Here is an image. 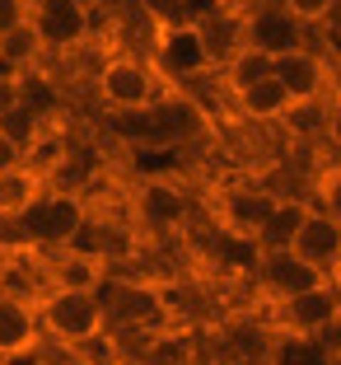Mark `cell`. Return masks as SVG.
<instances>
[{
    "mask_svg": "<svg viewBox=\"0 0 341 365\" xmlns=\"http://www.w3.org/2000/svg\"><path fill=\"white\" fill-rule=\"evenodd\" d=\"M33 304H38V323H43V337L65 351H80V346H94L107 337V314L98 290L85 286H43L33 290Z\"/></svg>",
    "mask_w": 341,
    "mask_h": 365,
    "instance_id": "6da1fadb",
    "label": "cell"
},
{
    "mask_svg": "<svg viewBox=\"0 0 341 365\" xmlns=\"http://www.w3.org/2000/svg\"><path fill=\"white\" fill-rule=\"evenodd\" d=\"M89 197L80 187H47L38 202L23 211V230H28L33 253H65L89 225Z\"/></svg>",
    "mask_w": 341,
    "mask_h": 365,
    "instance_id": "7a4b0ae2",
    "label": "cell"
},
{
    "mask_svg": "<svg viewBox=\"0 0 341 365\" xmlns=\"http://www.w3.org/2000/svg\"><path fill=\"white\" fill-rule=\"evenodd\" d=\"M94 94L107 113H140L164 94L154 61H145L140 52H107L94 66Z\"/></svg>",
    "mask_w": 341,
    "mask_h": 365,
    "instance_id": "3957f363",
    "label": "cell"
},
{
    "mask_svg": "<svg viewBox=\"0 0 341 365\" xmlns=\"http://www.w3.org/2000/svg\"><path fill=\"white\" fill-rule=\"evenodd\" d=\"M192 197L178 178L169 173H149L136 182V197H131V220H136L140 235L154 239H178L182 230L192 225Z\"/></svg>",
    "mask_w": 341,
    "mask_h": 365,
    "instance_id": "277c9868",
    "label": "cell"
},
{
    "mask_svg": "<svg viewBox=\"0 0 341 365\" xmlns=\"http://www.w3.org/2000/svg\"><path fill=\"white\" fill-rule=\"evenodd\" d=\"M271 328L280 337H290V342H318V337L341 328V295L327 281V286H313L304 295H295V300L271 304Z\"/></svg>",
    "mask_w": 341,
    "mask_h": 365,
    "instance_id": "5b68a950",
    "label": "cell"
},
{
    "mask_svg": "<svg viewBox=\"0 0 341 365\" xmlns=\"http://www.w3.org/2000/svg\"><path fill=\"white\" fill-rule=\"evenodd\" d=\"M98 300H103V314H107V333L112 328H159L169 319V304H164V290L145 286V281H131V277H117L107 272V281L98 286Z\"/></svg>",
    "mask_w": 341,
    "mask_h": 365,
    "instance_id": "8992f818",
    "label": "cell"
},
{
    "mask_svg": "<svg viewBox=\"0 0 341 365\" xmlns=\"http://www.w3.org/2000/svg\"><path fill=\"white\" fill-rule=\"evenodd\" d=\"M28 29L38 33L47 56L75 52L94 33V10L89 0H28Z\"/></svg>",
    "mask_w": 341,
    "mask_h": 365,
    "instance_id": "52a82bcc",
    "label": "cell"
},
{
    "mask_svg": "<svg viewBox=\"0 0 341 365\" xmlns=\"http://www.w3.org/2000/svg\"><path fill=\"white\" fill-rule=\"evenodd\" d=\"M238 19H243V43L257 47L262 56H271V61L309 47V24H299L280 0H257Z\"/></svg>",
    "mask_w": 341,
    "mask_h": 365,
    "instance_id": "ba28073f",
    "label": "cell"
},
{
    "mask_svg": "<svg viewBox=\"0 0 341 365\" xmlns=\"http://www.w3.org/2000/svg\"><path fill=\"white\" fill-rule=\"evenodd\" d=\"M154 71L178 80V85H196V80L215 76V56H211V47H206L196 19L178 24V29H169V33H154Z\"/></svg>",
    "mask_w": 341,
    "mask_h": 365,
    "instance_id": "9c48e42d",
    "label": "cell"
},
{
    "mask_svg": "<svg viewBox=\"0 0 341 365\" xmlns=\"http://www.w3.org/2000/svg\"><path fill=\"white\" fill-rule=\"evenodd\" d=\"M38 346H43V323H38L33 295L14 286H0V365L33 361Z\"/></svg>",
    "mask_w": 341,
    "mask_h": 365,
    "instance_id": "30bf717a",
    "label": "cell"
},
{
    "mask_svg": "<svg viewBox=\"0 0 341 365\" xmlns=\"http://www.w3.org/2000/svg\"><path fill=\"white\" fill-rule=\"evenodd\" d=\"M271 76L285 85V94L295 98V103H322V98L341 85L337 66H332L313 43L299 47V52H290V56H276V61H271Z\"/></svg>",
    "mask_w": 341,
    "mask_h": 365,
    "instance_id": "8fae6325",
    "label": "cell"
},
{
    "mask_svg": "<svg viewBox=\"0 0 341 365\" xmlns=\"http://www.w3.org/2000/svg\"><path fill=\"white\" fill-rule=\"evenodd\" d=\"M149 122H154V136H159V150H182V145H196V140L211 131L206 108L192 94H159L149 103Z\"/></svg>",
    "mask_w": 341,
    "mask_h": 365,
    "instance_id": "7c38bea8",
    "label": "cell"
},
{
    "mask_svg": "<svg viewBox=\"0 0 341 365\" xmlns=\"http://www.w3.org/2000/svg\"><path fill=\"white\" fill-rule=\"evenodd\" d=\"M271 202H276V192L257 187V182H224L220 192H215V220H220L224 235L253 244V235H257V225L267 220Z\"/></svg>",
    "mask_w": 341,
    "mask_h": 365,
    "instance_id": "4fadbf2b",
    "label": "cell"
},
{
    "mask_svg": "<svg viewBox=\"0 0 341 365\" xmlns=\"http://www.w3.org/2000/svg\"><path fill=\"white\" fill-rule=\"evenodd\" d=\"M313 286H327V277L313 272L309 262H299L290 248L285 253H262V258H257V290H262L271 304L295 300V295H304V290H313Z\"/></svg>",
    "mask_w": 341,
    "mask_h": 365,
    "instance_id": "5bb4252c",
    "label": "cell"
},
{
    "mask_svg": "<svg viewBox=\"0 0 341 365\" xmlns=\"http://www.w3.org/2000/svg\"><path fill=\"white\" fill-rule=\"evenodd\" d=\"M290 253H295L299 262H309L313 272L332 277V272L341 267V225L332 220V215H322L318 206L309 202V215H304V225H299V235H295V244H290Z\"/></svg>",
    "mask_w": 341,
    "mask_h": 365,
    "instance_id": "9a60e30c",
    "label": "cell"
},
{
    "mask_svg": "<svg viewBox=\"0 0 341 365\" xmlns=\"http://www.w3.org/2000/svg\"><path fill=\"white\" fill-rule=\"evenodd\" d=\"M304 215H309V197L276 192L267 220H262V225H257V235H253V258H262V253H285V248L295 244L299 225H304Z\"/></svg>",
    "mask_w": 341,
    "mask_h": 365,
    "instance_id": "2e32d148",
    "label": "cell"
},
{
    "mask_svg": "<svg viewBox=\"0 0 341 365\" xmlns=\"http://www.w3.org/2000/svg\"><path fill=\"white\" fill-rule=\"evenodd\" d=\"M47 187H52V178H47V169H38L33 160L23 164V169L0 173V215H23Z\"/></svg>",
    "mask_w": 341,
    "mask_h": 365,
    "instance_id": "e0dca14e",
    "label": "cell"
},
{
    "mask_svg": "<svg viewBox=\"0 0 341 365\" xmlns=\"http://www.w3.org/2000/svg\"><path fill=\"white\" fill-rule=\"evenodd\" d=\"M238 103V113H243L248 122H285L290 118V108H295V98L285 94V85H280L276 76H267V80H257L253 89H243V94L234 98Z\"/></svg>",
    "mask_w": 341,
    "mask_h": 365,
    "instance_id": "ac0fdd59",
    "label": "cell"
},
{
    "mask_svg": "<svg viewBox=\"0 0 341 365\" xmlns=\"http://www.w3.org/2000/svg\"><path fill=\"white\" fill-rule=\"evenodd\" d=\"M215 76H220V85L229 89V98H238L243 89H253L257 80H267V76H271V56H262L257 47L238 43L234 52H229L220 66H215Z\"/></svg>",
    "mask_w": 341,
    "mask_h": 365,
    "instance_id": "d6986e66",
    "label": "cell"
},
{
    "mask_svg": "<svg viewBox=\"0 0 341 365\" xmlns=\"http://www.w3.org/2000/svg\"><path fill=\"white\" fill-rule=\"evenodd\" d=\"M206 10H220V5H206V0H136V14L149 24V33H169L178 24H192Z\"/></svg>",
    "mask_w": 341,
    "mask_h": 365,
    "instance_id": "ffe728a7",
    "label": "cell"
},
{
    "mask_svg": "<svg viewBox=\"0 0 341 365\" xmlns=\"http://www.w3.org/2000/svg\"><path fill=\"white\" fill-rule=\"evenodd\" d=\"M224 351L234 356L238 365H257V361H267V328L253 319H238L224 328Z\"/></svg>",
    "mask_w": 341,
    "mask_h": 365,
    "instance_id": "44dd1931",
    "label": "cell"
},
{
    "mask_svg": "<svg viewBox=\"0 0 341 365\" xmlns=\"http://www.w3.org/2000/svg\"><path fill=\"white\" fill-rule=\"evenodd\" d=\"M309 202L341 225V160H327L318 173H313V197Z\"/></svg>",
    "mask_w": 341,
    "mask_h": 365,
    "instance_id": "7402d4cb",
    "label": "cell"
},
{
    "mask_svg": "<svg viewBox=\"0 0 341 365\" xmlns=\"http://www.w3.org/2000/svg\"><path fill=\"white\" fill-rule=\"evenodd\" d=\"M309 38H313V47L341 71V0H332L327 10H322V19L309 29Z\"/></svg>",
    "mask_w": 341,
    "mask_h": 365,
    "instance_id": "603a6c76",
    "label": "cell"
},
{
    "mask_svg": "<svg viewBox=\"0 0 341 365\" xmlns=\"http://www.w3.org/2000/svg\"><path fill=\"white\" fill-rule=\"evenodd\" d=\"M318 136L327 140L332 160H341V85L322 98V127H318Z\"/></svg>",
    "mask_w": 341,
    "mask_h": 365,
    "instance_id": "cb8c5ba5",
    "label": "cell"
},
{
    "mask_svg": "<svg viewBox=\"0 0 341 365\" xmlns=\"http://www.w3.org/2000/svg\"><path fill=\"white\" fill-rule=\"evenodd\" d=\"M23 24H28V0H0V38H10Z\"/></svg>",
    "mask_w": 341,
    "mask_h": 365,
    "instance_id": "d4e9b609",
    "label": "cell"
},
{
    "mask_svg": "<svg viewBox=\"0 0 341 365\" xmlns=\"http://www.w3.org/2000/svg\"><path fill=\"white\" fill-rule=\"evenodd\" d=\"M280 5H285V10L295 14L299 24H309V29H313V24L322 19V10H327L332 0H280Z\"/></svg>",
    "mask_w": 341,
    "mask_h": 365,
    "instance_id": "484cf974",
    "label": "cell"
},
{
    "mask_svg": "<svg viewBox=\"0 0 341 365\" xmlns=\"http://www.w3.org/2000/svg\"><path fill=\"white\" fill-rule=\"evenodd\" d=\"M28 164V155H23V145H14L5 131H0V173H10V169H23Z\"/></svg>",
    "mask_w": 341,
    "mask_h": 365,
    "instance_id": "4316f807",
    "label": "cell"
},
{
    "mask_svg": "<svg viewBox=\"0 0 341 365\" xmlns=\"http://www.w3.org/2000/svg\"><path fill=\"white\" fill-rule=\"evenodd\" d=\"M14 267H19V262L10 258V253H5V248H0V286H10V277H14Z\"/></svg>",
    "mask_w": 341,
    "mask_h": 365,
    "instance_id": "83f0119b",
    "label": "cell"
},
{
    "mask_svg": "<svg viewBox=\"0 0 341 365\" xmlns=\"http://www.w3.org/2000/svg\"><path fill=\"white\" fill-rule=\"evenodd\" d=\"M206 5H220V10H224V5H234V0H206Z\"/></svg>",
    "mask_w": 341,
    "mask_h": 365,
    "instance_id": "f1b7e54d",
    "label": "cell"
},
{
    "mask_svg": "<svg viewBox=\"0 0 341 365\" xmlns=\"http://www.w3.org/2000/svg\"><path fill=\"white\" fill-rule=\"evenodd\" d=\"M337 80H341V71H337Z\"/></svg>",
    "mask_w": 341,
    "mask_h": 365,
    "instance_id": "f546056e",
    "label": "cell"
}]
</instances>
